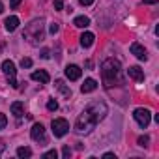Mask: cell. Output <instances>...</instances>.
Returning a JSON list of instances; mask_svg holds the SVG:
<instances>
[{
	"label": "cell",
	"mask_w": 159,
	"mask_h": 159,
	"mask_svg": "<svg viewBox=\"0 0 159 159\" xmlns=\"http://www.w3.org/2000/svg\"><path fill=\"white\" fill-rule=\"evenodd\" d=\"M120 73H122V66L118 60L114 58H107L101 64V77H103V83L107 88H111L114 83L120 81Z\"/></svg>",
	"instance_id": "obj_1"
},
{
	"label": "cell",
	"mask_w": 159,
	"mask_h": 159,
	"mask_svg": "<svg viewBox=\"0 0 159 159\" xmlns=\"http://www.w3.org/2000/svg\"><path fill=\"white\" fill-rule=\"evenodd\" d=\"M23 38L30 43V45H39L45 38V28H43V19H34L32 23H28L25 26Z\"/></svg>",
	"instance_id": "obj_2"
},
{
	"label": "cell",
	"mask_w": 159,
	"mask_h": 159,
	"mask_svg": "<svg viewBox=\"0 0 159 159\" xmlns=\"http://www.w3.org/2000/svg\"><path fill=\"white\" fill-rule=\"evenodd\" d=\"M96 118L84 109L81 114H79V118H77V122H75V131L79 133V135H88L94 127H96Z\"/></svg>",
	"instance_id": "obj_3"
},
{
	"label": "cell",
	"mask_w": 159,
	"mask_h": 159,
	"mask_svg": "<svg viewBox=\"0 0 159 159\" xmlns=\"http://www.w3.org/2000/svg\"><path fill=\"white\" fill-rule=\"evenodd\" d=\"M86 111L96 118V122H101V120L107 116V105H105L103 101H92V103H88Z\"/></svg>",
	"instance_id": "obj_4"
},
{
	"label": "cell",
	"mask_w": 159,
	"mask_h": 159,
	"mask_svg": "<svg viewBox=\"0 0 159 159\" xmlns=\"http://www.w3.org/2000/svg\"><path fill=\"white\" fill-rule=\"evenodd\" d=\"M133 116H135V120H137V124H139L140 127H148V124H150V120H152V112H150V109H144V107L135 109Z\"/></svg>",
	"instance_id": "obj_5"
},
{
	"label": "cell",
	"mask_w": 159,
	"mask_h": 159,
	"mask_svg": "<svg viewBox=\"0 0 159 159\" xmlns=\"http://www.w3.org/2000/svg\"><path fill=\"white\" fill-rule=\"evenodd\" d=\"M51 127H52V135L54 137H64L69 131V124L64 118H54L52 124H51Z\"/></svg>",
	"instance_id": "obj_6"
},
{
	"label": "cell",
	"mask_w": 159,
	"mask_h": 159,
	"mask_svg": "<svg viewBox=\"0 0 159 159\" xmlns=\"http://www.w3.org/2000/svg\"><path fill=\"white\" fill-rule=\"evenodd\" d=\"M30 137H32L36 142H39V144H45V142H47L45 127H43L41 124H34V125H32V129H30Z\"/></svg>",
	"instance_id": "obj_7"
},
{
	"label": "cell",
	"mask_w": 159,
	"mask_h": 159,
	"mask_svg": "<svg viewBox=\"0 0 159 159\" xmlns=\"http://www.w3.org/2000/svg\"><path fill=\"white\" fill-rule=\"evenodd\" d=\"M64 73H66V77L69 79V81H77V79H81V67L79 66H75V64H69L66 69H64Z\"/></svg>",
	"instance_id": "obj_8"
},
{
	"label": "cell",
	"mask_w": 159,
	"mask_h": 159,
	"mask_svg": "<svg viewBox=\"0 0 159 159\" xmlns=\"http://www.w3.org/2000/svg\"><path fill=\"white\" fill-rule=\"evenodd\" d=\"M2 71L6 73V77H8V79H15V75H17L15 64H13L11 60H4V62H2Z\"/></svg>",
	"instance_id": "obj_9"
},
{
	"label": "cell",
	"mask_w": 159,
	"mask_h": 159,
	"mask_svg": "<svg viewBox=\"0 0 159 159\" xmlns=\"http://www.w3.org/2000/svg\"><path fill=\"white\" fill-rule=\"evenodd\" d=\"M131 54H135L139 60H146L148 58V52H146V49L140 43H131Z\"/></svg>",
	"instance_id": "obj_10"
},
{
	"label": "cell",
	"mask_w": 159,
	"mask_h": 159,
	"mask_svg": "<svg viewBox=\"0 0 159 159\" xmlns=\"http://www.w3.org/2000/svg\"><path fill=\"white\" fill-rule=\"evenodd\" d=\"M127 75L133 79V81H144V71L139 67V66H131L127 69Z\"/></svg>",
	"instance_id": "obj_11"
},
{
	"label": "cell",
	"mask_w": 159,
	"mask_h": 159,
	"mask_svg": "<svg viewBox=\"0 0 159 159\" xmlns=\"http://www.w3.org/2000/svg\"><path fill=\"white\" fill-rule=\"evenodd\" d=\"M49 73L47 71H43V69H38V71H34L32 73V81H38V83H41V84H47L49 83Z\"/></svg>",
	"instance_id": "obj_12"
},
{
	"label": "cell",
	"mask_w": 159,
	"mask_h": 159,
	"mask_svg": "<svg viewBox=\"0 0 159 159\" xmlns=\"http://www.w3.org/2000/svg\"><path fill=\"white\" fill-rule=\"evenodd\" d=\"M4 26H6V30H8V32H15V30H17V26H19V17H15V15L8 17V19L4 21Z\"/></svg>",
	"instance_id": "obj_13"
},
{
	"label": "cell",
	"mask_w": 159,
	"mask_h": 159,
	"mask_svg": "<svg viewBox=\"0 0 159 159\" xmlns=\"http://www.w3.org/2000/svg\"><path fill=\"white\" fill-rule=\"evenodd\" d=\"M96 88H98V83L94 81V79H86V81L83 83V86H81V92L88 94V92H94Z\"/></svg>",
	"instance_id": "obj_14"
},
{
	"label": "cell",
	"mask_w": 159,
	"mask_h": 159,
	"mask_svg": "<svg viewBox=\"0 0 159 159\" xmlns=\"http://www.w3.org/2000/svg\"><path fill=\"white\" fill-rule=\"evenodd\" d=\"M94 39H96V38H94V34H92V32H84V34L81 36V45H83L84 49H88V47H92V45H94Z\"/></svg>",
	"instance_id": "obj_15"
},
{
	"label": "cell",
	"mask_w": 159,
	"mask_h": 159,
	"mask_svg": "<svg viewBox=\"0 0 159 159\" xmlns=\"http://www.w3.org/2000/svg\"><path fill=\"white\" fill-rule=\"evenodd\" d=\"M73 25H75L77 28H86V26L90 25V19H88V17H84V15H79V17H75Z\"/></svg>",
	"instance_id": "obj_16"
},
{
	"label": "cell",
	"mask_w": 159,
	"mask_h": 159,
	"mask_svg": "<svg viewBox=\"0 0 159 159\" xmlns=\"http://www.w3.org/2000/svg\"><path fill=\"white\" fill-rule=\"evenodd\" d=\"M11 112H13L17 118H21V116L25 114V105H23L21 101H15V103H11Z\"/></svg>",
	"instance_id": "obj_17"
},
{
	"label": "cell",
	"mask_w": 159,
	"mask_h": 159,
	"mask_svg": "<svg viewBox=\"0 0 159 159\" xmlns=\"http://www.w3.org/2000/svg\"><path fill=\"white\" fill-rule=\"evenodd\" d=\"M54 84H56V88H58V90H60V92H62L66 98H71V90H69V88L64 84V81H60V79H58V81H56Z\"/></svg>",
	"instance_id": "obj_18"
},
{
	"label": "cell",
	"mask_w": 159,
	"mask_h": 159,
	"mask_svg": "<svg viewBox=\"0 0 159 159\" xmlns=\"http://www.w3.org/2000/svg\"><path fill=\"white\" fill-rule=\"evenodd\" d=\"M17 155H19V157H23V159H26V157H30V155H32V150H30V148H26V146H21V148H17Z\"/></svg>",
	"instance_id": "obj_19"
},
{
	"label": "cell",
	"mask_w": 159,
	"mask_h": 159,
	"mask_svg": "<svg viewBox=\"0 0 159 159\" xmlns=\"http://www.w3.org/2000/svg\"><path fill=\"white\" fill-rule=\"evenodd\" d=\"M47 111H51V112L58 111V103H56V99H49V101H47Z\"/></svg>",
	"instance_id": "obj_20"
},
{
	"label": "cell",
	"mask_w": 159,
	"mask_h": 159,
	"mask_svg": "<svg viewBox=\"0 0 159 159\" xmlns=\"http://www.w3.org/2000/svg\"><path fill=\"white\" fill-rule=\"evenodd\" d=\"M56 155H58V153H56V150H49V152H45V153H43V159H52V157L56 159Z\"/></svg>",
	"instance_id": "obj_21"
},
{
	"label": "cell",
	"mask_w": 159,
	"mask_h": 159,
	"mask_svg": "<svg viewBox=\"0 0 159 159\" xmlns=\"http://www.w3.org/2000/svg\"><path fill=\"white\" fill-rule=\"evenodd\" d=\"M137 142H139V146H148L150 137H146V135H144V137H139V140H137Z\"/></svg>",
	"instance_id": "obj_22"
},
{
	"label": "cell",
	"mask_w": 159,
	"mask_h": 159,
	"mask_svg": "<svg viewBox=\"0 0 159 159\" xmlns=\"http://www.w3.org/2000/svg\"><path fill=\"white\" fill-rule=\"evenodd\" d=\"M6 124H8L6 114H4V112H0V129H4V127H6Z\"/></svg>",
	"instance_id": "obj_23"
},
{
	"label": "cell",
	"mask_w": 159,
	"mask_h": 159,
	"mask_svg": "<svg viewBox=\"0 0 159 159\" xmlns=\"http://www.w3.org/2000/svg\"><path fill=\"white\" fill-rule=\"evenodd\" d=\"M21 67H32V60L30 58H23L21 60Z\"/></svg>",
	"instance_id": "obj_24"
},
{
	"label": "cell",
	"mask_w": 159,
	"mask_h": 159,
	"mask_svg": "<svg viewBox=\"0 0 159 159\" xmlns=\"http://www.w3.org/2000/svg\"><path fill=\"white\" fill-rule=\"evenodd\" d=\"M21 2H23V0H10V8H11V10H17Z\"/></svg>",
	"instance_id": "obj_25"
},
{
	"label": "cell",
	"mask_w": 159,
	"mask_h": 159,
	"mask_svg": "<svg viewBox=\"0 0 159 159\" xmlns=\"http://www.w3.org/2000/svg\"><path fill=\"white\" fill-rule=\"evenodd\" d=\"M54 10H64V0H54Z\"/></svg>",
	"instance_id": "obj_26"
},
{
	"label": "cell",
	"mask_w": 159,
	"mask_h": 159,
	"mask_svg": "<svg viewBox=\"0 0 159 159\" xmlns=\"http://www.w3.org/2000/svg\"><path fill=\"white\" fill-rule=\"evenodd\" d=\"M58 28H60V26H58V23H52V25H51V28H49V32H51V34H56V32H58Z\"/></svg>",
	"instance_id": "obj_27"
},
{
	"label": "cell",
	"mask_w": 159,
	"mask_h": 159,
	"mask_svg": "<svg viewBox=\"0 0 159 159\" xmlns=\"http://www.w3.org/2000/svg\"><path fill=\"white\" fill-rule=\"evenodd\" d=\"M62 155H64L66 159H67V157L71 155V150H69V146H64V150H62Z\"/></svg>",
	"instance_id": "obj_28"
},
{
	"label": "cell",
	"mask_w": 159,
	"mask_h": 159,
	"mask_svg": "<svg viewBox=\"0 0 159 159\" xmlns=\"http://www.w3.org/2000/svg\"><path fill=\"white\" fill-rule=\"evenodd\" d=\"M103 157H105V159H116V155H114V153H111V152L103 153Z\"/></svg>",
	"instance_id": "obj_29"
},
{
	"label": "cell",
	"mask_w": 159,
	"mask_h": 159,
	"mask_svg": "<svg viewBox=\"0 0 159 159\" xmlns=\"http://www.w3.org/2000/svg\"><path fill=\"white\" fill-rule=\"evenodd\" d=\"M83 6H90V4H94V0H79Z\"/></svg>",
	"instance_id": "obj_30"
},
{
	"label": "cell",
	"mask_w": 159,
	"mask_h": 159,
	"mask_svg": "<svg viewBox=\"0 0 159 159\" xmlns=\"http://www.w3.org/2000/svg\"><path fill=\"white\" fill-rule=\"evenodd\" d=\"M4 150H6V144H4V140H2V139H0V155L4 153Z\"/></svg>",
	"instance_id": "obj_31"
},
{
	"label": "cell",
	"mask_w": 159,
	"mask_h": 159,
	"mask_svg": "<svg viewBox=\"0 0 159 159\" xmlns=\"http://www.w3.org/2000/svg\"><path fill=\"white\" fill-rule=\"evenodd\" d=\"M41 58H49V49H43L41 51Z\"/></svg>",
	"instance_id": "obj_32"
},
{
	"label": "cell",
	"mask_w": 159,
	"mask_h": 159,
	"mask_svg": "<svg viewBox=\"0 0 159 159\" xmlns=\"http://www.w3.org/2000/svg\"><path fill=\"white\" fill-rule=\"evenodd\" d=\"M144 4H155V2H159V0H142Z\"/></svg>",
	"instance_id": "obj_33"
},
{
	"label": "cell",
	"mask_w": 159,
	"mask_h": 159,
	"mask_svg": "<svg viewBox=\"0 0 159 159\" xmlns=\"http://www.w3.org/2000/svg\"><path fill=\"white\" fill-rule=\"evenodd\" d=\"M4 11V6H2V2H0V13H2Z\"/></svg>",
	"instance_id": "obj_34"
}]
</instances>
